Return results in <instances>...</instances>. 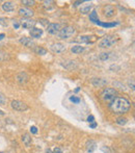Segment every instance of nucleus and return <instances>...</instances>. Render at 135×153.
Returning <instances> with one entry per match:
<instances>
[{"label":"nucleus","mask_w":135,"mask_h":153,"mask_svg":"<svg viewBox=\"0 0 135 153\" xmlns=\"http://www.w3.org/2000/svg\"><path fill=\"white\" fill-rule=\"evenodd\" d=\"M53 153H62V150H61L60 148H58V147H56V148L53 150Z\"/></svg>","instance_id":"34"},{"label":"nucleus","mask_w":135,"mask_h":153,"mask_svg":"<svg viewBox=\"0 0 135 153\" xmlns=\"http://www.w3.org/2000/svg\"><path fill=\"white\" fill-rule=\"evenodd\" d=\"M9 57L8 53L3 51V50H0V62H3V60H6L7 58Z\"/></svg>","instance_id":"24"},{"label":"nucleus","mask_w":135,"mask_h":153,"mask_svg":"<svg viewBox=\"0 0 135 153\" xmlns=\"http://www.w3.org/2000/svg\"><path fill=\"white\" fill-rule=\"evenodd\" d=\"M70 100H71L73 103L78 104V103L80 102V98H79V97H76V96H71V97H70Z\"/></svg>","instance_id":"29"},{"label":"nucleus","mask_w":135,"mask_h":153,"mask_svg":"<svg viewBox=\"0 0 135 153\" xmlns=\"http://www.w3.org/2000/svg\"><path fill=\"white\" fill-rule=\"evenodd\" d=\"M91 8H92V4H87V5H85V6H81L80 13H81V14H87V13H89Z\"/></svg>","instance_id":"25"},{"label":"nucleus","mask_w":135,"mask_h":153,"mask_svg":"<svg viewBox=\"0 0 135 153\" xmlns=\"http://www.w3.org/2000/svg\"><path fill=\"white\" fill-rule=\"evenodd\" d=\"M89 20H91L92 22H94V23H96V22L99 20L96 10H93V12H92L91 14H89Z\"/></svg>","instance_id":"23"},{"label":"nucleus","mask_w":135,"mask_h":153,"mask_svg":"<svg viewBox=\"0 0 135 153\" xmlns=\"http://www.w3.org/2000/svg\"><path fill=\"white\" fill-rule=\"evenodd\" d=\"M85 148H86V152L87 153H93L96 150V148H97V143L95 141H93V140H89L86 143V145H85Z\"/></svg>","instance_id":"15"},{"label":"nucleus","mask_w":135,"mask_h":153,"mask_svg":"<svg viewBox=\"0 0 135 153\" xmlns=\"http://www.w3.org/2000/svg\"><path fill=\"white\" fill-rule=\"evenodd\" d=\"M14 27H15L16 29H18V28L20 27V22H18L17 20H15V22H14Z\"/></svg>","instance_id":"33"},{"label":"nucleus","mask_w":135,"mask_h":153,"mask_svg":"<svg viewBox=\"0 0 135 153\" xmlns=\"http://www.w3.org/2000/svg\"><path fill=\"white\" fill-rule=\"evenodd\" d=\"M50 50L54 53H62L66 50V47L62 43H55V44H53V45H51Z\"/></svg>","instance_id":"8"},{"label":"nucleus","mask_w":135,"mask_h":153,"mask_svg":"<svg viewBox=\"0 0 135 153\" xmlns=\"http://www.w3.org/2000/svg\"><path fill=\"white\" fill-rule=\"evenodd\" d=\"M96 127H97V123H95V122H94V123H92V124H91V128H96Z\"/></svg>","instance_id":"38"},{"label":"nucleus","mask_w":135,"mask_h":153,"mask_svg":"<svg viewBox=\"0 0 135 153\" xmlns=\"http://www.w3.org/2000/svg\"><path fill=\"white\" fill-rule=\"evenodd\" d=\"M43 3H44V6H45V7L51 8V7L53 6V1H44Z\"/></svg>","instance_id":"30"},{"label":"nucleus","mask_w":135,"mask_h":153,"mask_svg":"<svg viewBox=\"0 0 135 153\" xmlns=\"http://www.w3.org/2000/svg\"><path fill=\"white\" fill-rule=\"evenodd\" d=\"M0 153H3V152H0Z\"/></svg>","instance_id":"44"},{"label":"nucleus","mask_w":135,"mask_h":153,"mask_svg":"<svg viewBox=\"0 0 135 153\" xmlns=\"http://www.w3.org/2000/svg\"><path fill=\"white\" fill-rule=\"evenodd\" d=\"M83 2H84V1H75V2H74V5H75V6H78V5L82 4Z\"/></svg>","instance_id":"37"},{"label":"nucleus","mask_w":135,"mask_h":153,"mask_svg":"<svg viewBox=\"0 0 135 153\" xmlns=\"http://www.w3.org/2000/svg\"><path fill=\"white\" fill-rule=\"evenodd\" d=\"M71 51H72L74 54H80V53H82V52L84 51V47L81 46V45H75V46L72 47Z\"/></svg>","instance_id":"19"},{"label":"nucleus","mask_w":135,"mask_h":153,"mask_svg":"<svg viewBox=\"0 0 135 153\" xmlns=\"http://www.w3.org/2000/svg\"><path fill=\"white\" fill-rule=\"evenodd\" d=\"M76 32V29L73 26H64L63 28H60V30L58 31V38L61 40H68L72 38Z\"/></svg>","instance_id":"3"},{"label":"nucleus","mask_w":135,"mask_h":153,"mask_svg":"<svg viewBox=\"0 0 135 153\" xmlns=\"http://www.w3.org/2000/svg\"><path fill=\"white\" fill-rule=\"evenodd\" d=\"M92 84L96 87H103L107 84V80L104 79V78H98V77H95L92 79Z\"/></svg>","instance_id":"13"},{"label":"nucleus","mask_w":135,"mask_h":153,"mask_svg":"<svg viewBox=\"0 0 135 153\" xmlns=\"http://www.w3.org/2000/svg\"><path fill=\"white\" fill-rule=\"evenodd\" d=\"M111 54H112V53H110V52H103V53H101L100 55H99V58L102 60V62L108 60V59L110 58V56H111Z\"/></svg>","instance_id":"21"},{"label":"nucleus","mask_w":135,"mask_h":153,"mask_svg":"<svg viewBox=\"0 0 135 153\" xmlns=\"http://www.w3.org/2000/svg\"><path fill=\"white\" fill-rule=\"evenodd\" d=\"M22 4L27 6H33L36 5V1H33V0H22Z\"/></svg>","instance_id":"27"},{"label":"nucleus","mask_w":135,"mask_h":153,"mask_svg":"<svg viewBox=\"0 0 135 153\" xmlns=\"http://www.w3.org/2000/svg\"><path fill=\"white\" fill-rule=\"evenodd\" d=\"M10 106H12L13 109H15L17 112H25L28 109L27 104L20 101V100H13L10 102Z\"/></svg>","instance_id":"5"},{"label":"nucleus","mask_w":135,"mask_h":153,"mask_svg":"<svg viewBox=\"0 0 135 153\" xmlns=\"http://www.w3.org/2000/svg\"><path fill=\"white\" fill-rule=\"evenodd\" d=\"M6 104V97L0 92V105H5Z\"/></svg>","instance_id":"28"},{"label":"nucleus","mask_w":135,"mask_h":153,"mask_svg":"<svg viewBox=\"0 0 135 153\" xmlns=\"http://www.w3.org/2000/svg\"><path fill=\"white\" fill-rule=\"evenodd\" d=\"M116 91L115 89H113V87H105V89L101 92L100 94V97L101 99H102L103 102L105 103H111L112 101L114 100V98L116 97Z\"/></svg>","instance_id":"2"},{"label":"nucleus","mask_w":135,"mask_h":153,"mask_svg":"<svg viewBox=\"0 0 135 153\" xmlns=\"http://www.w3.org/2000/svg\"><path fill=\"white\" fill-rule=\"evenodd\" d=\"M33 51H35V53L38 54V55H45V54H47V50L45 48H43V47H41V46L35 47Z\"/></svg>","instance_id":"20"},{"label":"nucleus","mask_w":135,"mask_h":153,"mask_svg":"<svg viewBox=\"0 0 135 153\" xmlns=\"http://www.w3.org/2000/svg\"><path fill=\"white\" fill-rule=\"evenodd\" d=\"M94 38V37H89V36H82V37H79L77 39L78 42H82V43H89L91 42V39Z\"/></svg>","instance_id":"22"},{"label":"nucleus","mask_w":135,"mask_h":153,"mask_svg":"<svg viewBox=\"0 0 135 153\" xmlns=\"http://www.w3.org/2000/svg\"><path fill=\"white\" fill-rule=\"evenodd\" d=\"M61 66H62L63 68L68 69V70H73V69H76V68H77V64H76V62H74V60L63 62V63H61Z\"/></svg>","instance_id":"16"},{"label":"nucleus","mask_w":135,"mask_h":153,"mask_svg":"<svg viewBox=\"0 0 135 153\" xmlns=\"http://www.w3.org/2000/svg\"><path fill=\"white\" fill-rule=\"evenodd\" d=\"M127 122H128V120H127L126 118L121 117V118H117V119H116V124H119V125H121V126L127 124Z\"/></svg>","instance_id":"26"},{"label":"nucleus","mask_w":135,"mask_h":153,"mask_svg":"<svg viewBox=\"0 0 135 153\" xmlns=\"http://www.w3.org/2000/svg\"><path fill=\"white\" fill-rule=\"evenodd\" d=\"M0 115H1V116H3V115H4V113H3L2 111H0Z\"/></svg>","instance_id":"43"},{"label":"nucleus","mask_w":135,"mask_h":153,"mask_svg":"<svg viewBox=\"0 0 135 153\" xmlns=\"http://www.w3.org/2000/svg\"><path fill=\"white\" fill-rule=\"evenodd\" d=\"M0 24H2V25H5V24H6V22H5V19H3V18H0Z\"/></svg>","instance_id":"36"},{"label":"nucleus","mask_w":135,"mask_h":153,"mask_svg":"<svg viewBox=\"0 0 135 153\" xmlns=\"http://www.w3.org/2000/svg\"><path fill=\"white\" fill-rule=\"evenodd\" d=\"M87 122H88V123H94V122H95V117L92 116V115L88 116V117H87Z\"/></svg>","instance_id":"32"},{"label":"nucleus","mask_w":135,"mask_h":153,"mask_svg":"<svg viewBox=\"0 0 135 153\" xmlns=\"http://www.w3.org/2000/svg\"><path fill=\"white\" fill-rule=\"evenodd\" d=\"M37 24V21L36 20H32V19H29V18H23L21 21H20V25L25 28V29H32L35 28Z\"/></svg>","instance_id":"6"},{"label":"nucleus","mask_w":135,"mask_h":153,"mask_svg":"<svg viewBox=\"0 0 135 153\" xmlns=\"http://www.w3.org/2000/svg\"><path fill=\"white\" fill-rule=\"evenodd\" d=\"M116 43V38L114 36H105L102 40L99 42V47L101 48H110L112 46H114V44Z\"/></svg>","instance_id":"4"},{"label":"nucleus","mask_w":135,"mask_h":153,"mask_svg":"<svg viewBox=\"0 0 135 153\" xmlns=\"http://www.w3.org/2000/svg\"><path fill=\"white\" fill-rule=\"evenodd\" d=\"M130 87H131L132 90H134V83H133V82H132V83H130Z\"/></svg>","instance_id":"42"},{"label":"nucleus","mask_w":135,"mask_h":153,"mask_svg":"<svg viewBox=\"0 0 135 153\" xmlns=\"http://www.w3.org/2000/svg\"><path fill=\"white\" fill-rule=\"evenodd\" d=\"M111 112L116 115H124L129 112L131 102L125 97H115L114 100L109 104Z\"/></svg>","instance_id":"1"},{"label":"nucleus","mask_w":135,"mask_h":153,"mask_svg":"<svg viewBox=\"0 0 135 153\" xmlns=\"http://www.w3.org/2000/svg\"><path fill=\"white\" fill-rule=\"evenodd\" d=\"M103 14L106 18H112L115 15V7L112 4H106L103 7Z\"/></svg>","instance_id":"7"},{"label":"nucleus","mask_w":135,"mask_h":153,"mask_svg":"<svg viewBox=\"0 0 135 153\" xmlns=\"http://www.w3.org/2000/svg\"><path fill=\"white\" fill-rule=\"evenodd\" d=\"M16 80L18 83L20 84H23V83H26L28 80H29V76L27 73L25 72H19L17 75H16Z\"/></svg>","instance_id":"10"},{"label":"nucleus","mask_w":135,"mask_h":153,"mask_svg":"<svg viewBox=\"0 0 135 153\" xmlns=\"http://www.w3.org/2000/svg\"><path fill=\"white\" fill-rule=\"evenodd\" d=\"M4 37H5V35H4V34H1V35H0V41H1Z\"/></svg>","instance_id":"39"},{"label":"nucleus","mask_w":135,"mask_h":153,"mask_svg":"<svg viewBox=\"0 0 135 153\" xmlns=\"http://www.w3.org/2000/svg\"><path fill=\"white\" fill-rule=\"evenodd\" d=\"M22 142H23V144L25 146H27V147L30 146L31 145V142H32L30 134L29 133H24L23 135H22Z\"/></svg>","instance_id":"18"},{"label":"nucleus","mask_w":135,"mask_h":153,"mask_svg":"<svg viewBox=\"0 0 135 153\" xmlns=\"http://www.w3.org/2000/svg\"><path fill=\"white\" fill-rule=\"evenodd\" d=\"M20 43H21L23 46L28 47V48H32V47H35V46H36L35 41H33L32 39H30V38H27V37L21 38V39H20Z\"/></svg>","instance_id":"12"},{"label":"nucleus","mask_w":135,"mask_h":153,"mask_svg":"<svg viewBox=\"0 0 135 153\" xmlns=\"http://www.w3.org/2000/svg\"><path fill=\"white\" fill-rule=\"evenodd\" d=\"M46 153H53V151H52L51 149H47V150H46Z\"/></svg>","instance_id":"40"},{"label":"nucleus","mask_w":135,"mask_h":153,"mask_svg":"<svg viewBox=\"0 0 135 153\" xmlns=\"http://www.w3.org/2000/svg\"><path fill=\"white\" fill-rule=\"evenodd\" d=\"M60 30V25L58 23H50L47 25V31L50 35H57Z\"/></svg>","instance_id":"11"},{"label":"nucleus","mask_w":135,"mask_h":153,"mask_svg":"<svg viewBox=\"0 0 135 153\" xmlns=\"http://www.w3.org/2000/svg\"><path fill=\"white\" fill-rule=\"evenodd\" d=\"M42 35H43V29H41V28L35 27V28H32V29L30 30V36H31V38L40 39V38L42 37Z\"/></svg>","instance_id":"17"},{"label":"nucleus","mask_w":135,"mask_h":153,"mask_svg":"<svg viewBox=\"0 0 135 153\" xmlns=\"http://www.w3.org/2000/svg\"><path fill=\"white\" fill-rule=\"evenodd\" d=\"M79 91H80V87H77V89H75V91H74V92H75V93H78Z\"/></svg>","instance_id":"41"},{"label":"nucleus","mask_w":135,"mask_h":153,"mask_svg":"<svg viewBox=\"0 0 135 153\" xmlns=\"http://www.w3.org/2000/svg\"><path fill=\"white\" fill-rule=\"evenodd\" d=\"M18 14L22 17H24V18H30V17H32L33 15H35V12H33L32 9L28 8V7H21L18 10Z\"/></svg>","instance_id":"9"},{"label":"nucleus","mask_w":135,"mask_h":153,"mask_svg":"<svg viewBox=\"0 0 135 153\" xmlns=\"http://www.w3.org/2000/svg\"><path fill=\"white\" fill-rule=\"evenodd\" d=\"M40 22H41L42 24H44V25H46V24L48 25V21H47V20H45V19H42V20H40Z\"/></svg>","instance_id":"35"},{"label":"nucleus","mask_w":135,"mask_h":153,"mask_svg":"<svg viewBox=\"0 0 135 153\" xmlns=\"http://www.w3.org/2000/svg\"><path fill=\"white\" fill-rule=\"evenodd\" d=\"M30 132L33 133V134H37L38 133V128L36 126H31L30 127Z\"/></svg>","instance_id":"31"},{"label":"nucleus","mask_w":135,"mask_h":153,"mask_svg":"<svg viewBox=\"0 0 135 153\" xmlns=\"http://www.w3.org/2000/svg\"><path fill=\"white\" fill-rule=\"evenodd\" d=\"M15 7H16V5H15V3L12 2V1H5V2H3V4H2V9L4 10V12H6V13L13 12V10L15 9Z\"/></svg>","instance_id":"14"}]
</instances>
